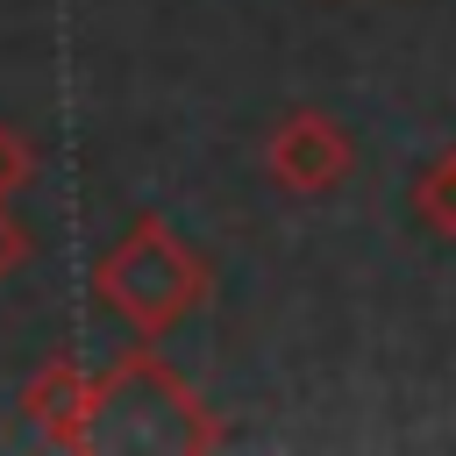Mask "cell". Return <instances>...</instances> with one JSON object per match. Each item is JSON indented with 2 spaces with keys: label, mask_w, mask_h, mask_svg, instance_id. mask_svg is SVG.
<instances>
[{
  "label": "cell",
  "mask_w": 456,
  "mask_h": 456,
  "mask_svg": "<svg viewBox=\"0 0 456 456\" xmlns=\"http://www.w3.org/2000/svg\"><path fill=\"white\" fill-rule=\"evenodd\" d=\"M93 292H100L107 314H121L135 328V342H164L185 314L207 306L214 271L164 214H135L128 235L93 264Z\"/></svg>",
  "instance_id": "cell-1"
},
{
  "label": "cell",
  "mask_w": 456,
  "mask_h": 456,
  "mask_svg": "<svg viewBox=\"0 0 456 456\" xmlns=\"http://www.w3.org/2000/svg\"><path fill=\"white\" fill-rule=\"evenodd\" d=\"M93 449H221V420L150 342H135L100 378Z\"/></svg>",
  "instance_id": "cell-2"
},
{
  "label": "cell",
  "mask_w": 456,
  "mask_h": 456,
  "mask_svg": "<svg viewBox=\"0 0 456 456\" xmlns=\"http://www.w3.org/2000/svg\"><path fill=\"white\" fill-rule=\"evenodd\" d=\"M349 164H356V150H349L342 121L321 114V107H292V114H278L271 135H264V178H271L278 192H292V200L335 192V185L349 178Z\"/></svg>",
  "instance_id": "cell-3"
},
{
  "label": "cell",
  "mask_w": 456,
  "mask_h": 456,
  "mask_svg": "<svg viewBox=\"0 0 456 456\" xmlns=\"http://www.w3.org/2000/svg\"><path fill=\"white\" fill-rule=\"evenodd\" d=\"M21 413H28V428H36L50 449L86 456V449H93V413H100V378H93L78 356H50V363L28 370Z\"/></svg>",
  "instance_id": "cell-4"
},
{
  "label": "cell",
  "mask_w": 456,
  "mask_h": 456,
  "mask_svg": "<svg viewBox=\"0 0 456 456\" xmlns=\"http://www.w3.org/2000/svg\"><path fill=\"white\" fill-rule=\"evenodd\" d=\"M413 214H420L435 235L456 242V150H442V157L420 171V185H413Z\"/></svg>",
  "instance_id": "cell-5"
},
{
  "label": "cell",
  "mask_w": 456,
  "mask_h": 456,
  "mask_svg": "<svg viewBox=\"0 0 456 456\" xmlns=\"http://www.w3.org/2000/svg\"><path fill=\"white\" fill-rule=\"evenodd\" d=\"M36 164H43L36 142H28L14 121H0V200H14L21 185H36Z\"/></svg>",
  "instance_id": "cell-6"
},
{
  "label": "cell",
  "mask_w": 456,
  "mask_h": 456,
  "mask_svg": "<svg viewBox=\"0 0 456 456\" xmlns=\"http://www.w3.org/2000/svg\"><path fill=\"white\" fill-rule=\"evenodd\" d=\"M28 249H36V235H28V228L14 221V207L0 200V278H14V271L28 264Z\"/></svg>",
  "instance_id": "cell-7"
}]
</instances>
